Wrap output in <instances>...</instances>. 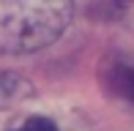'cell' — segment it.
Instances as JSON below:
<instances>
[{
	"instance_id": "cell-1",
	"label": "cell",
	"mask_w": 134,
	"mask_h": 131,
	"mask_svg": "<svg viewBox=\"0 0 134 131\" xmlns=\"http://www.w3.org/2000/svg\"><path fill=\"white\" fill-rule=\"evenodd\" d=\"M71 0H0V55H25L69 27Z\"/></svg>"
},
{
	"instance_id": "cell-2",
	"label": "cell",
	"mask_w": 134,
	"mask_h": 131,
	"mask_svg": "<svg viewBox=\"0 0 134 131\" xmlns=\"http://www.w3.org/2000/svg\"><path fill=\"white\" fill-rule=\"evenodd\" d=\"M104 82L109 85L112 93H118L120 98L134 104V68H129L123 63H109L104 68Z\"/></svg>"
},
{
	"instance_id": "cell-3",
	"label": "cell",
	"mask_w": 134,
	"mask_h": 131,
	"mask_svg": "<svg viewBox=\"0 0 134 131\" xmlns=\"http://www.w3.org/2000/svg\"><path fill=\"white\" fill-rule=\"evenodd\" d=\"M11 131H58V128L47 117H27V120H22L19 126H14Z\"/></svg>"
}]
</instances>
